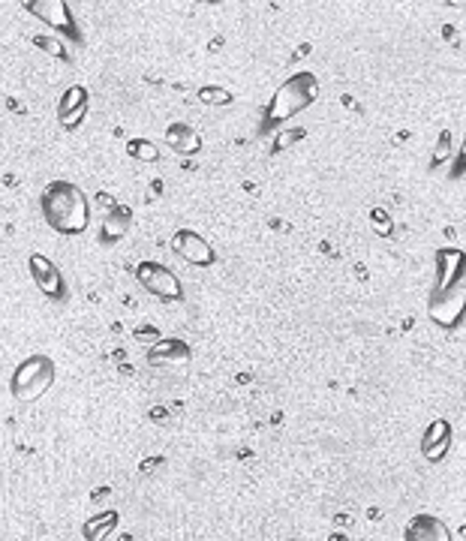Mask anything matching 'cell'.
I'll return each instance as SVG.
<instances>
[{"mask_svg":"<svg viewBox=\"0 0 466 541\" xmlns=\"http://www.w3.org/2000/svg\"><path fill=\"white\" fill-rule=\"evenodd\" d=\"M118 524H120V515L115 508H109V511H102V515H93L90 520H85L81 536H85V541H106L111 533H115Z\"/></svg>","mask_w":466,"mask_h":541,"instance_id":"15","label":"cell"},{"mask_svg":"<svg viewBox=\"0 0 466 541\" xmlns=\"http://www.w3.org/2000/svg\"><path fill=\"white\" fill-rule=\"evenodd\" d=\"M295 138H304V129H289V133H283L280 136V142L274 145V154H280V151H286L289 145L295 142Z\"/></svg>","mask_w":466,"mask_h":541,"instance_id":"24","label":"cell"},{"mask_svg":"<svg viewBox=\"0 0 466 541\" xmlns=\"http://www.w3.org/2000/svg\"><path fill=\"white\" fill-rule=\"evenodd\" d=\"M319 79L310 70H295L283 85L274 90V97L268 100V106L262 111V133L283 127L286 120H292L295 115H301L304 109H310L319 100Z\"/></svg>","mask_w":466,"mask_h":541,"instance_id":"3","label":"cell"},{"mask_svg":"<svg viewBox=\"0 0 466 541\" xmlns=\"http://www.w3.org/2000/svg\"><path fill=\"white\" fill-rule=\"evenodd\" d=\"M58 379V364L49 356L36 352V356H27L9 376V394H13L18 403H33L40 400L45 391L54 385Z\"/></svg>","mask_w":466,"mask_h":541,"instance_id":"4","label":"cell"},{"mask_svg":"<svg viewBox=\"0 0 466 541\" xmlns=\"http://www.w3.org/2000/svg\"><path fill=\"white\" fill-rule=\"evenodd\" d=\"M452 181H458V178H463L466 175V133H463V142H461V147L454 151V163H452Z\"/></svg>","mask_w":466,"mask_h":541,"instance_id":"21","label":"cell"},{"mask_svg":"<svg viewBox=\"0 0 466 541\" xmlns=\"http://www.w3.org/2000/svg\"><path fill=\"white\" fill-rule=\"evenodd\" d=\"M97 204H100V208H106V211H111V208H115V204H118V202H115V199H111V195H109V193H100V195H97Z\"/></svg>","mask_w":466,"mask_h":541,"instance_id":"25","label":"cell"},{"mask_svg":"<svg viewBox=\"0 0 466 541\" xmlns=\"http://www.w3.org/2000/svg\"><path fill=\"white\" fill-rule=\"evenodd\" d=\"M193 358V349L178 337H160L147 346V364L154 367H175V364H186Z\"/></svg>","mask_w":466,"mask_h":541,"instance_id":"12","label":"cell"},{"mask_svg":"<svg viewBox=\"0 0 466 541\" xmlns=\"http://www.w3.org/2000/svg\"><path fill=\"white\" fill-rule=\"evenodd\" d=\"M129 226H133V211L124 208V204H115L111 211H106L100 226V241L102 244H118L120 238H127Z\"/></svg>","mask_w":466,"mask_h":541,"instance_id":"13","label":"cell"},{"mask_svg":"<svg viewBox=\"0 0 466 541\" xmlns=\"http://www.w3.org/2000/svg\"><path fill=\"white\" fill-rule=\"evenodd\" d=\"M147 418H151V422H157V424H166V409L163 406H154L151 413H147Z\"/></svg>","mask_w":466,"mask_h":541,"instance_id":"26","label":"cell"},{"mask_svg":"<svg viewBox=\"0 0 466 541\" xmlns=\"http://www.w3.org/2000/svg\"><path fill=\"white\" fill-rule=\"evenodd\" d=\"M22 6L36 18V22L52 27V31L63 36V40H70L72 45L81 43V31H79L76 15H72L67 0H22Z\"/></svg>","mask_w":466,"mask_h":541,"instance_id":"6","label":"cell"},{"mask_svg":"<svg viewBox=\"0 0 466 541\" xmlns=\"http://www.w3.org/2000/svg\"><path fill=\"white\" fill-rule=\"evenodd\" d=\"M33 45H40L43 52L54 54V58L63 61V63H70V61H72V54H70L67 45L61 43V36H43V33H36V36H33Z\"/></svg>","mask_w":466,"mask_h":541,"instance_id":"17","label":"cell"},{"mask_svg":"<svg viewBox=\"0 0 466 541\" xmlns=\"http://www.w3.org/2000/svg\"><path fill=\"white\" fill-rule=\"evenodd\" d=\"M40 211L45 226L63 238L85 235L90 226V199L79 184H72L67 178H54L43 186Z\"/></svg>","mask_w":466,"mask_h":541,"instance_id":"2","label":"cell"},{"mask_svg":"<svg viewBox=\"0 0 466 541\" xmlns=\"http://www.w3.org/2000/svg\"><path fill=\"white\" fill-rule=\"evenodd\" d=\"M27 270H31L33 286L40 289L49 301H67V280H63L61 268L54 265L49 256L31 253L27 256Z\"/></svg>","mask_w":466,"mask_h":541,"instance_id":"7","label":"cell"},{"mask_svg":"<svg viewBox=\"0 0 466 541\" xmlns=\"http://www.w3.org/2000/svg\"><path fill=\"white\" fill-rule=\"evenodd\" d=\"M404 541H454V536L442 517L431 515V511H422V515H413L406 520Z\"/></svg>","mask_w":466,"mask_h":541,"instance_id":"11","label":"cell"},{"mask_svg":"<svg viewBox=\"0 0 466 541\" xmlns=\"http://www.w3.org/2000/svg\"><path fill=\"white\" fill-rule=\"evenodd\" d=\"M433 262L436 277L427 295V316L436 328L458 331L466 319V253L461 247H440Z\"/></svg>","mask_w":466,"mask_h":541,"instance_id":"1","label":"cell"},{"mask_svg":"<svg viewBox=\"0 0 466 541\" xmlns=\"http://www.w3.org/2000/svg\"><path fill=\"white\" fill-rule=\"evenodd\" d=\"M445 4H449L452 9H461V6H466V0H445Z\"/></svg>","mask_w":466,"mask_h":541,"instance_id":"27","label":"cell"},{"mask_svg":"<svg viewBox=\"0 0 466 541\" xmlns=\"http://www.w3.org/2000/svg\"><path fill=\"white\" fill-rule=\"evenodd\" d=\"M90 109V93L85 85H72L61 93L58 100V124L67 129V133H76V129L85 124Z\"/></svg>","mask_w":466,"mask_h":541,"instance_id":"9","label":"cell"},{"mask_svg":"<svg viewBox=\"0 0 466 541\" xmlns=\"http://www.w3.org/2000/svg\"><path fill=\"white\" fill-rule=\"evenodd\" d=\"M163 466H166V457H163V454L145 457V460L138 463V472H142V475H151V472H157V470H163Z\"/></svg>","mask_w":466,"mask_h":541,"instance_id":"23","label":"cell"},{"mask_svg":"<svg viewBox=\"0 0 466 541\" xmlns=\"http://www.w3.org/2000/svg\"><path fill=\"white\" fill-rule=\"evenodd\" d=\"M452 157V133L449 129H442L440 138H436V147H433V157H431V166L436 169L440 163H445Z\"/></svg>","mask_w":466,"mask_h":541,"instance_id":"20","label":"cell"},{"mask_svg":"<svg viewBox=\"0 0 466 541\" xmlns=\"http://www.w3.org/2000/svg\"><path fill=\"white\" fill-rule=\"evenodd\" d=\"M127 154H129V160H136V163H154L157 157H160V147H157L151 138H129Z\"/></svg>","mask_w":466,"mask_h":541,"instance_id":"16","label":"cell"},{"mask_svg":"<svg viewBox=\"0 0 466 541\" xmlns=\"http://www.w3.org/2000/svg\"><path fill=\"white\" fill-rule=\"evenodd\" d=\"M370 226L379 238H388L395 232V223H391V214L385 208H373L370 211Z\"/></svg>","mask_w":466,"mask_h":541,"instance_id":"19","label":"cell"},{"mask_svg":"<svg viewBox=\"0 0 466 541\" xmlns=\"http://www.w3.org/2000/svg\"><path fill=\"white\" fill-rule=\"evenodd\" d=\"M166 145H169L175 154L193 157V154L202 151V136L195 133L190 124H181V120H175V124L166 127Z\"/></svg>","mask_w":466,"mask_h":541,"instance_id":"14","label":"cell"},{"mask_svg":"<svg viewBox=\"0 0 466 541\" xmlns=\"http://www.w3.org/2000/svg\"><path fill=\"white\" fill-rule=\"evenodd\" d=\"M172 250L193 268H211L214 262H217V250H214L211 241L202 238L195 229H178V232H175V235H172Z\"/></svg>","mask_w":466,"mask_h":541,"instance_id":"8","label":"cell"},{"mask_svg":"<svg viewBox=\"0 0 466 541\" xmlns=\"http://www.w3.org/2000/svg\"><path fill=\"white\" fill-rule=\"evenodd\" d=\"M452 440H454L452 424L445 422V418H433V422L424 427L422 440H418V449H422V457L427 463H440V460L449 457Z\"/></svg>","mask_w":466,"mask_h":541,"instance_id":"10","label":"cell"},{"mask_svg":"<svg viewBox=\"0 0 466 541\" xmlns=\"http://www.w3.org/2000/svg\"><path fill=\"white\" fill-rule=\"evenodd\" d=\"M163 337V331L157 328V325H138L136 328V340L138 343H147V346H151V343H157Z\"/></svg>","mask_w":466,"mask_h":541,"instance_id":"22","label":"cell"},{"mask_svg":"<svg viewBox=\"0 0 466 541\" xmlns=\"http://www.w3.org/2000/svg\"><path fill=\"white\" fill-rule=\"evenodd\" d=\"M199 100L204 102V106H229V102L235 100V97H232L226 88L204 85V88H199Z\"/></svg>","mask_w":466,"mask_h":541,"instance_id":"18","label":"cell"},{"mask_svg":"<svg viewBox=\"0 0 466 541\" xmlns=\"http://www.w3.org/2000/svg\"><path fill=\"white\" fill-rule=\"evenodd\" d=\"M136 283L145 289L147 295H154L157 301H166V304H181L184 301V286L178 274H175L172 268H166L163 262H151V259H145V262L136 265Z\"/></svg>","mask_w":466,"mask_h":541,"instance_id":"5","label":"cell"}]
</instances>
